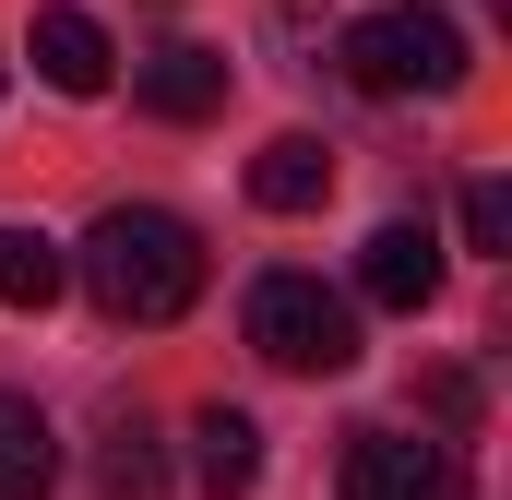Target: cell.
<instances>
[{
	"mask_svg": "<svg viewBox=\"0 0 512 500\" xmlns=\"http://www.w3.org/2000/svg\"><path fill=\"white\" fill-rule=\"evenodd\" d=\"M72 274H84V298L120 322V334H155V322H179L191 298H203V239L167 215V203H108L84 250H72Z\"/></svg>",
	"mask_w": 512,
	"mask_h": 500,
	"instance_id": "cell-1",
	"label": "cell"
},
{
	"mask_svg": "<svg viewBox=\"0 0 512 500\" xmlns=\"http://www.w3.org/2000/svg\"><path fill=\"white\" fill-rule=\"evenodd\" d=\"M477 48L441 0H393V12H358L346 24V84L358 96H465Z\"/></svg>",
	"mask_w": 512,
	"mask_h": 500,
	"instance_id": "cell-2",
	"label": "cell"
},
{
	"mask_svg": "<svg viewBox=\"0 0 512 500\" xmlns=\"http://www.w3.org/2000/svg\"><path fill=\"white\" fill-rule=\"evenodd\" d=\"M251 346L298 381H334V370H358V298H334L322 274H262L251 286Z\"/></svg>",
	"mask_w": 512,
	"mask_h": 500,
	"instance_id": "cell-3",
	"label": "cell"
},
{
	"mask_svg": "<svg viewBox=\"0 0 512 500\" xmlns=\"http://www.w3.org/2000/svg\"><path fill=\"white\" fill-rule=\"evenodd\" d=\"M346 500H465V453L429 429H358L346 441Z\"/></svg>",
	"mask_w": 512,
	"mask_h": 500,
	"instance_id": "cell-4",
	"label": "cell"
},
{
	"mask_svg": "<svg viewBox=\"0 0 512 500\" xmlns=\"http://www.w3.org/2000/svg\"><path fill=\"white\" fill-rule=\"evenodd\" d=\"M24 60H36V84H48V96H108V84H120L108 24H96V12H72V0H48V12H36Z\"/></svg>",
	"mask_w": 512,
	"mask_h": 500,
	"instance_id": "cell-5",
	"label": "cell"
},
{
	"mask_svg": "<svg viewBox=\"0 0 512 500\" xmlns=\"http://www.w3.org/2000/svg\"><path fill=\"white\" fill-rule=\"evenodd\" d=\"M358 298H370V310H429V298H441V239H429V215L370 227V250H358Z\"/></svg>",
	"mask_w": 512,
	"mask_h": 500,
	"instance_id": "cell-6",
	"label": "cell"
},
{
	"mask_svg": "<svg viewBox=\"0 0 512 500\" xmlns=\"http://www.w3.org/2000/svg\"><path fill=\"white\" fill-rule=\"evenodd\" d=\"M131 96H143V108H155V120H215V108H227V48H191V36H179V48H155V60H143V72H131Z\"/></svg>",
	"mask_w": 512,
	"mask_h": 500,
	"instance_id": "cell-7",
	"label": "cell"
},
{
	"mask_svg": "<svg viewBox=\"0 0 512 500\" xmlns=\"http://www.w3.org/2000/svg\"><path fill=\"white\" fill-rule=\"evenodd\" d=\"M251 203L262 215H310V203H334V143L322 131H274L251 155Z\"/></svg>",
	"mask_w": 512,
	"mask_h": 500,
	"instance_id": "cell-8",
	"label": "cell"
},
{
	"mask_svg": "<svg viewBox=\"0 0 512 500\" xmlns=\"http://www.w3.org/2000/svg\"><path fill=\"white\" fill-rule=\"evenodd\" d=\"M191 489L203 500H251L262 489V429L239 405H203V417H191Z\"/></svg>",
	"mask_w": 512,
	"mask_h": 500,
	"instance_id": "cell-9",
	"label": "cell"
},
{
	"mask_svg": "<svg viewBox=\"0 0 512 500\" xmlns=\"http://www.w3.org/2000/svg\"><path fill=\"white\" fill-rule=\"evenodd\" d=\"M60 489V429L36 417V393H0V500H48Z\"/></svg>",
	"mask_w": 512,
	"mask_h": 500,
	"instance_id": "cell-10",
	"label": "cell"
},
{
	"mask_svg": "<svg viewBox=\"0 0 512 500\" xmlns=\"http://www.w3.org/2000/svg\"><path fill=\"white\" fill-rule=\"evenodd\" d=\"M60 286H72V250L48 227H0V310H48Z\"/></svg>",
	"mask_w": 512,
	"mask_h": 500,
	"instance_id": "cell-11",
	"label": "cell"
},
{
	"mask_svg": "<svg viewBox=\"0 0 512 500\" xmlns=\"http://www.w3.org/2000/svg\"><path fill=\"white\" fill-rule=\"evenodd\" d=\"M96 500H167V441H155L143 417L108 429V453H96Z\"/></svg>",
	"mask_w": 512,
	"mask_h": 500,
	"instance_id": "cell-12",
	"label": "cell"
},
{
	"mask_svg": "<svg viewBox=\"0 0 512 500\" xmlns=\"http://www.w3.org/2000/svg\"><path fill=\"white\" fill-rule=\"evenodd\" d=\"M465 250H512V179H465Z\"/></svg>",
	"mask_w": 512,
	"mask_h": 500,
	"instance_id": "cell-13",
	"label": "cell"
}]
</instances>
